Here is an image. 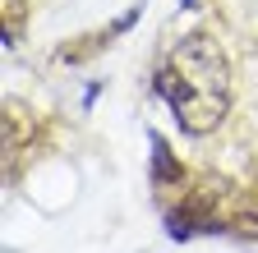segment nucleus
<instances>
[{
    "instance_id": "nucleus-1",
    "label": "nucleus",
    "mask_w": 258,
    "mask_h": 253,
    "mask_svg": "<svg viewBox=\"0 0 258 253\" xmlns=\"http://www.w3.org/2000/svg\"><path fill=\"white\" fill-rule=\"evenodd\" d=\"M157 92L166 97L171 115L180 120L184 134H212L231 111V65L226 51L194 33L171 46V55L157 69Z\"/></svg>"
}]
</instances>
